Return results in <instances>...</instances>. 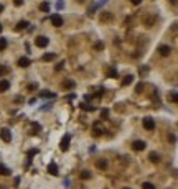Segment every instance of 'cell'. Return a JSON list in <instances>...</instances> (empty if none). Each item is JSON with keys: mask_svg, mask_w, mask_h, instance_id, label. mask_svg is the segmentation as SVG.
Instances as JSON below:
<instances>
[{"mask_svg": "<svg viewBox=\"0 0 178 189\" xmlns=\"http://www.w3.org/2000/svg\"><path fill=\"white\" fill-rule=\"evenodd\" d=\"M130 2H132L134 5H139V3H140V2H142V0H130Z\"/></svg>", "mask_w": 178, "mask_h": 189, "instance_id": "e575fe53", "label": "cell"}, {"mask_svg": "<svg viewBox=\"0 0 178 189\" xmlns=\"http://www.w3.org/2000/svg\"><path fill=\"white\" fill-rule=\"evenodd\" d=\"M134 82V76L132 74H129V76H125L122 79V86H129V84H132Z\"/></svg>", "mask_w": 178, "mask_h": 189, "instance_id": "4fadbf2b", "label": "cell"}, {"mask_svg": "<svg viewBox=\"0 0 178 189\" xmlns=\"http://www.w3.org/2000/svg\"><path fill=\"white\" fill-rule=\"evenodd\" d=\"M74 86H76V82L71 81V79H66V81L63 82V87H64V89H74Z\"/></svg>", "mask_w": 178, "mask_h": 189, "instance_id": "8fae6325", "label": "cell"}, {"mask_svg": "<svg viewBox=\"0 0 178 189\" xmlns=\"http://www.w3.org/2000/svg\"><path fill=\"white\" fill-rule=\"evenodd\" d=\"M96 166H97L99 169H106V168H107V161H106V159H97V161H96Z\"/></svg>", "mask_w": 178, "mask_h": 189, "instance_id": "5bb4252c", "label": "cell"}, {"mask_svg": "<svg viewBox=\"0 0 178 189\" xmlns=\"http://www.w3.org/2000/svg\"><path fill=\"white\" fill-rule=\"evenodd\" d=\"M0 137H2V140H3L5 143H10L12 142V132L8 128H2V130H0Z\"/></svg>", "mask_w": 178, "mask_h": 189, "instance_id": "277c9868", "label": "cell"}, {"mask_svg": "<svg viewBox=\"0 0 178 189\" xmlns=\"http://www.w3.org/2000/svg\"><path fill=\"white\" fill-rule=\"evenodd\" d=\"M132 148L135 150V151H142V150L147 148V143H145V142H142V140H135V142L132 143Z\"/></svg>", "mask_w": 178, "mask_h": 189, "instance_id": "8992f818", "label": "cell"}, {"mask_svg": "<svg viewBox=\"0 0 178 189\" xmlns=\"http://www.w3.org/2000/svg\"><path fill=\"white\" fill-rule=\"evenodd\" d=\"M51 23H53V26H56V28L63 26V16L60 15V13H53V15H51Z\"/></svg>", "mask_w": 178, "mask_h": 189, "instance_id": "7a4b0ae2", "label": "cell"}, {"mask_svg": "<svg viewBox=\"0 0 178 189\" xmlns=\"http://www.w3.org/2000/svg\"><path fill=\"white\" fill-rule=\"evenodd\" d=\"M48 43H50V40H48L46 36H36L35 38V45L38 46V48H46Z\"/></svg>", "mask_w": 178, "mask_h": 189, "instance_id": "3957f363", "label": "cell"}, {"mask_svg": "<svg viewBox=\"0 0 178 189\" xmlns=\"http://www.w3.org/2000/svg\"><path fill=\"white\" fill-rule=\"evenodd\" d=\"M48 173L53 174V176H58V166L55 163H50L48 164Z\"/></svg>", "mask_w": 178, "mask_h": 189, "instance_id": "30bf717a", "label": "cell"}, {"mask_svg": "<svg viewBox=\"0 0 178 189\" xmlns=\"http://www.w3.org/2000/svg\"><path fill=\"white\" fill-rule=\"evenodd\" d=\"M168 140H170V142H172V143H175V142H177V137H175V135H170V137H168Z\"/></svg>", "mask_w": 178, "mask_h": 189, "instance_id": "f546056e", "label": "cell"}, {"mask_svg": "<svg viewBox=\"0 0 178 189\" xmlns=\"http://www.w3.org/2000/svg\"><path fill=\"white\" fill-rule=\"evenodd\" d=\"M63 66H64V63H60V64H58V66H56V69H58V71H60V69H61Z\"/></svg>", "mask_w": 178, "mask_h": 189, "instance_id": "d590c367", "label": "cell"}, {"mask_svg": "<svg viewBox=\"0 0 178 189\" xmlns=\"http://www.w3.org/2000/svg\"><path fill=\"white\" fill-rule=\"evenodd\" d=\"M81 109H82V110H91V112H92V110H96L92 105H87V104H81Z\"/></svg>", "mask_w": 178, "mask_h": 189, "instance_id": "603a6c76", "label": "cell"}, {"mask_svg": "<svg viewBox=\"0 0 178 189\" xmlns=\"http://www.w3.org/2000/svg\"><path fill=\"white\" fill-rule=\"evenodd\" d=\"M158 53L162 54V56H170V53H172V48L168 45H162L158 46Z\"/></svg>", "mask_w": 178, "mask_h": 189, "instance_id": "52a82bcc", "label": "cell"}, {"mask_svg": "<svg viewBox=\"0 0 178 189\" xmlns=\"http://www.w3.org/2000/svg\"><path fill=\"white\" fill-rule=\"evenodd\" d=\"M28 89H30V91H35L36 86H35V84H30V86H28Z\"/></svg>", "mask_w": 178, "mask_h": 189, "instance_id": "836d02e7", "label": "cell"}, {"mask_svg": "<svg viewBox=\"0 0 178 189\" xmlns=\"http://www.w3.org/2000/svg\"><path fill=\"white\" fill-rule=\"evenodd\" d=\"M69 142H71V135H64L61 140V143H60V148L63 150V151H68L69 150Z\"/></svg>", "mask_w": 178, "mask_h": 189, "instance_id": "5b68a950", "label": "cell"}, {"mask_svg": "<svg viewBox=\"0 0 178 189\" xmlns=\"http://www.w3.org/2000/svg\"><path fill=\"white\" fill-rule=\"evenodd\" d=\"M56 58L55 53H46V54H43V61H53Z\"/></svg>", "mask_w": 178, "mask_h": 189, "instance_id": "2e32d148", "label": "cell"}, {"mask_svg": "<svg viewBox=\"0 0 178 189\" xmlns=\"http://www.w3.org/2000/svg\"><path fill=\"white\" fill-rule=\"evenodd\" d=\"M26 26H30V23L26 20H21V21H18V25H17V30H23V28H26Z\"/></svg>", "mask_w": 178, "mask_h": 189, "instance_id": "ac0fdd59", "label": "cell"}, {"mask_svg": "<svg viewBox=\"0 0 178 189\" xmlns=\"http://www.w3.org/2000/svg\"><path fill=\"white\" fill-rule=\"evenodd\" d=\"M79 178H81V179H89V178H91V171H86V169H84V171H81Z\"/></svg>", "mask_w": 178, "mask_h": 189, "instance_id": "d6986e66", "label": "cell"}, {"mask_svg": "<svg viewBox=\"0 0 178 189\" xmlns=\"http://www.w3.org/2000/svg\"><path fill=\"white\" fill-rule=\"evenodd\" d=\"M143 89V82H140V84H137V87H135V92H140Z\"/></svg>", "mask_w": 178, "mask_h": 189, "instance_id": "83f0119b", "label": "cell"}, {"mask_svg": "<svg viewBox=\"0 0 178 189\" xmlns=\"http://www.w3.org/2000/svg\"><path fill=\"white\" fill-rule=\"evenodd\" d=\"M8 89H10V81L2 79V81H0V92H7Z\"/></svg>", "mask_w": 178, "mask_h": 189, "instance_id": "ba28073f", "label": "cell"}, {"mask_svg": "<svg viewBox=\"0 0 178 189\" xmlns=\"http://www.w3.org/2000/svg\"><path fill=\"white\" fill-rule=\"evenodd\" d=\"M111 18H112L111 15H102V16H101V20H102V21H104V20H111Z\"/></svg>", "mask_w": 178, "mask_h": 189, "instance_id": "1f68e13d", "label": "cell"}, {"mask_svg": "<svg viewBox=\"0 0 178 189\" xmlns=\"http://www.w3.org/2000/svg\"><path fill=\"white\" fill-rule=\"evenodd\" d=\"M13 3H15L17 7H21L23 5V0H13Z\"/></svg>", "mask_w": 178, "mask_h": 189, "instance_id": "f1b7e54d", "label": "cell"}, {"mask_svg": "<svg viewBox=\"0 0 178 189\" xmlns=\"http://www.w3.org/2000/svg\"><path fill=\"white\" fill-rule=\"evenodd\" d=\"M18 184H20V178H15V184L13 186H18Z\"/></svg>", "mask_w": 178, "mask_h": 189, "instance_id": "8d00e7d4", "label": "cell"}, {"mask_svg": "<svg viewBox=\"0 0 178 189\" xmlns=\"http://www.w3.org/2000/svg\"><path fill=\"white\" fill-rule=\"evenodd\" d=\"M148 158H150V161H152V163H158V161H160V156H158L155 151H152V153L148 155Z\"/></svg>", "mask_w": 178, "mask_h": 189, "instance_id": "9a60e30c", "label": "cell"}, {"mask_svg": "<svg viewBox=\"0 0 178 189\" xmlns=\"http://www.w3.org/2000/svg\"><path fill=\"white\" fill-rule=\"evenodd\" d=\"M38 153V150H30V151H28V156H33V155H36Z\"/></svg>", "mask_w": 178, "mask_h": 189, "instance_id": "4dcf8cb0", "label": "cell"}, {"mask_svg": "<svg viewBox=\"0 0 178 189\" xmlns=\"http://www.w3.org/2000/svg\"><path fill=\"white\" fill-rule=\"evenodd\" d=\"M101 117H102V118H107V117H109V110H107V109H102V110H101Z\"/></svg>", "mask_w": 178, "mask_h": 189, "instance_id": "484cf974", "label": "cell"}, {"mask_svg": "<svg viewBox=\"0 0 178 189\" xmlns=\"http://www.w3.org/2000/svg\"><path fill=\"white\" fill-rule=\"evenodd\" d=\"M177 91H172V92H170V100H172V102L173 104H175V102H177Z\"/></svg>", "mask_w": 178, "mask_h": 189, "instance_id": "7402d4cb", "label": "cell"}, {"mask_svg": "<svg viewBox=\"0 0 178 189\" xmlns=\"http://www.w3.org/2000/svg\"><path fill=\"white\" fill-rule=\"evenodd\" d=\"M143 128L148 130V132L155 130V120H153L152 117H145V118H143Z\"/></svg>", "mask_w": 178, "mask_h": 189, "instance_id": "6da1fadb", "label": "cell"}, {"mask_svg": "<svg viewBox=\"0 0 178 189\" xmlns=\"http://www.w3.org/2000/svg\"><path fill=\"white\" fill-rule=\"evenodd\" d=\"M109 77H119V72H117L116 69H111V71H109Z\"/></svg>", "mask_w": 178, "mask_h": 189, "instance_id": "4316f807", "label": "cell"}, {"mask_svg": "<svg viewBox=\"0 0 178 189\" xmlns=\"http://www.w3.org/2000/svg\"><path fill=\"white\" fill-rule=\"evenodd\" d=\"M124 189H130V188H124Z\"/></svg>", "mask_w": 178, "mask_h": 189, "instance_id": "60d3db41", "label": "cell"}, {"mask_svg": "<svg viewBox=\"0 0 178 189\" xmlns=\"http://www.w3.org/2000/svg\"><path fill=\"white\" fill-rule=\"evenodd\" d=\"M31 128H33V132H40V130H41V125H40V123H31Z\"/></svg>", "mask_w": 178, "mask_h": 189, "instance_id": "cb8c5ba5", "label": "cell"}, {"mask_svg": "<svg viewBox=\"0 0 178 189\" xmlns=\"http://www.w3.org/2000/svg\"><path fill=\"white\" fill-rule=\"evenodd\" d=\"M40 10L41 12H50V2H41V3H40Z\"/></svg>", "mask_w": 178, "mask_h": 189, "instance_id": "e0dca14e", "label": "cell"}, {"mask_svg": "<svg viewBox=\"0 0 178 189\" xmlns=\"http://www.w3.org/2000/svg\"><path fill=\"white\" fill-rule=\"evenodd\" d=\"M40 96H41V97H51V99H53V97H56L55 94H51L50 91H41V94H40Z\"/></svg>", "mask_w": 178, "mask_h": 189, "instance_id": "ffe728a7", "label": "cell"}, {"mask_svg": "<svg viewBox=\"0 0 178 189\" xmlns=\"http://www.w3.org/2000/svg\"><path fill=\"white\" fill-rule=\"evenodd\" d=\"M104 48V45L102 43H96V49H102Z\"/></svg>", "mask_w": 178, "mask_h": 189, "instance_id": "d6a6232c", "label": "cell"}, {"mask_svg": "<svg viewBox=\"0 0 178 189\" xmlns=\"http://www.w3.org/2000/svg\"><path fill=\"white\" fill-rule=\"evenodd\" d=\"M10 169L7 168L5 164H0V174H2V176H10Z\"/></svg>", "mask_w": 178, "mask_h": 189, "instance_id": "7c38bea8", "label": "cell"}, {"mask_svg": "<svg viewBox=\"0 0 178 189\" xmlns=\"http://www.w3.org/2000/svg\"><path fill=\"white\" fill-rule=\"evenodd\" d=\"M2 10H3V5H2V3H0V12H2Z\"/></svg>", "mask_w": 178, "mask_h": 189, "instance_id": "ab89813d", "label": "cell"}, {"mask_svg": "<svg viewBox=\"0 0 178 189\" xmlns=\"http://www.w3.org/2000/svg\"><path fill=\"white\" fill-rule=\"evenodd\" d=\"M31 64V61H30V58H20V59H18V66L20 67H28Z\"/></svg>", "mask_w": 178, "mask_h": 189, "instance_id": "9c48e42d", "label": "cell"}, {"mask_svg": "<svg viewBox=\"0 0 178 189\" xmlns=\"http://www.w3.org/2000/svg\"><path fill=\"white\" fill-rule=\"evenodd\" d=\"M142 189H155V186H153L152 183H143L142 184Z\"/></svg>", "mask_w": 178, "mask_h": 189, "instance_id": "d4e9b609", "label": "cell"}, {"mask_svg": "<svg viewBox=\"0 0 178 189\" xmlns=\"http://www.w3.org/2000/svg\"><path fill=\"white\" fill-rule=\"evenodd\" d=\"M2 30H3V26H2V23H0V33H2Z\"/></svg>", "mask_w": 178, "mask_h": 189, "instance_id": "f35d334b", "label": "cell"}, {"mask_svg": "<svg viewBox=\"0 0 178 189\" xmlns=\"http://www.w3.org/2000/svg\"><path fill=\"white\" fill-rule=\"evenodd\" d=\"M7 48V38H0V51H3Z\"/></svg>", "mask_w": 178, "mask_h": 189, "instance_id": "44dd1931", "label": "cell"}, {"mask_svg": "<svg viewBox=\"0 0 178 189\" xmlns=\"http://www.w3.org/2000/svg\"><path fill=\"white\" fill-rule=\"evenodd\" d=\"M170 2H172L173 5H175V3H177V0H170Z\"/></svg>", "mask_w": 178, "mask_h": 189, "instance_id": "74e56055", "label": "cell"}]
</instances>
